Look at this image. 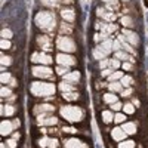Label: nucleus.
Masks as SVG:
<instances>
[{"instance_id":"nucleus-1","label":"nucleus","mask_w":148,"mask_h":148,"mask_svg":"<svg viewBox=\"0 0 148 148\" xmlns=\"http://www.w3.org/2000/svg\"><path fill=\"white\" fill-rule=\"evenodd\" d=\"M34 22L36 25L39 27L40 30H45V31H52L53 27L56 25V18L52 12L49 10H42L36 15L34 18Z\"/></svg>"},{"instance_id":"nucleus-2","label":"nucleus","mask_w":148,"mask_h":148,"mask_svg":"<svg viewBox=\"0 0 148 148\" xmlns=\"http://www.w3.org/2000/svg\"><path fill=\"white\" fill-rule=\"evenodd\" d=\"M30 92L34 96H52L56 92V86L52 83H45V82H36L31 83Z\"/></svg>"},{"instance_id":"nucleus-3","label":"nucleus","mask_w":148,"mask_h":148,"mask_svg":"<svg viewBox=\"0 0 148 148\" xmlns=\"http://www.w3.org/2000/svg\"><path fill=\"white\" fill-rule=\"evenodd\" d=\"M61 116H62L67 121L70 123H79L83 119V111L80 107H74V105H65L61 108Z\"/></svg>"},{"instance_id":"nucleus-4","label":"nucleus","mask_w":148,"mask_h":148,"mask_svg":"<svg viewBox=\"0 0 148 148\" xmlns=\"http://www.w3.org/2000/svg\"><path fill=\"white\" fill-rule=\"evenodd\" d=\"M56 47L62 52H76V43L68 36H61L56 39Z\"/></svg>"},{"instance_id":"nucleus-5","label":"nucleus","mask_w":148,"mask_h":148,"mask_svg":"<svg viewBox=\"0 0 148 148\" xmlns=\"http://www.w3.org/2000/svg\"><path fill=\"white\" fill-rule=\"evenodd\" d=\"M31 61L36 64H43V65H49L52 62V56L47 55L45 52H36L31 55Z\"/></svg>"},{"instance_id":"nucleus-6","label":"nucleus","mask_w":148,"mask_h":148,"mask_svg":"<svg viewBox=\"0 0 148 148\" xmlns=\"http://www.w3.org/2000/svg\"><path fill=\"white\" fill-rule=\"evenodd\" d=\"M31 73L34 77H39V79H51L52 77V70L49 67H33Z\"/></svg>"},{"instance_id":"nucleus-7","label":"nucleus","mask_w":148,"mask_h":148,"mask_svg":"<svg viewBox=\"0 0 148 148\" xmlns=\"http://www.w3.org/2000/svg\"><path fill=\"white\" fill-rule=\"evenodd\" d=\"M56 62L59 65H64V67H73V65H76V58L68 55V53H58Z\"/></svg>"},{"instance_id":"nucleus-8","label":"nucleus","mask_w":148,"mask_h":148,"mask_svg":"<svg viewBox=\"0 0 148 148\" xmlns=\"http://www.w3.org/2000/svg\"><path fill=\"white\" fill-rule=\"evenodd\" d=\"M37 120H39V125L40 126H53L58 123V119L53 117V116H47V113H42L39 117H37Z\"/></svg>"},{"instance_id":"nucleus-9","label":"nucleus","mask_w":148,"mask_h":148,"mask_svg":"<svg viewBox=\"0 0 148 148\" xmlns=\"http://www.w3.org/2000/svg\"><path fill=\"white\" fill-rule=\"evenodd\" d=\"M123 36L126 37V40H127L130 45H133V46H138V45H139V36H138L136 33H133L132 30L125 28V30H123Z\"/></svg>"},{"instance_id":"nucleus-10","label":"nucleus","mask_w":148,"mask_h":148,"mask_svg":"<svg viewBox=\"0 0 148 148\" xmlns=\"http://www.w3.org/2000/svg\"><path fill=\"white\" fill-rule=\"evenodd\" d=\"M65 148H89V147L77 138H70L65 139Z\"/></svg>"},{"instance_id":"nucleus-11","label":"nucleus","mask_w":148,"mask_h":148,"mask_svg":"<svg viewBox=\"0 0 148 148\" xmlns=\"http://www.w3.org/2000/svg\"><path fill=\"white\" fill-rule=\"evenodd\" d=\"M37 45H39L43 51H51L52 49V42L47 36H39L37 37Z\"/></svg>"},{"instance_id":"nucleus-12","label":"nucleus","mask_w":148,"mask_h":148,"mask_svg":"<svg viewBox=\"0 0 148 148\" xmlns=\"http://www.w3.org/2000/svg\"><path fill=\"white\" fill-rule=\"evenodd\" d=\"M39 145H40L42 148H56V147H58V141H56L55 138H47V136H45V138H42V139L39 141Z\"/></svg>"},{"instance_id":"nucleus-13","label":"nucleus","mask_w":148,"mask_h":148,"mask_svg":"<svg viewBox=\"0 0 148 148\" xmlns=\"http://www.w3.org/2000/svg\"><path fill=\"white\" fill-rule=\"evenodd\" d=\"M14 127H15V125H14L12 121H9V120H3V121H2V125H0V132H2L3 136H8L9 133H12Z\"/></svg>"},{"instance_id":"nucleus-14","label":"nucleus","mask_w":148,"mask_h":148,"mask_svg":"<svg viewBox=\"0 0 148 148\" xmlns=\"http://www.w3.org/2000/svg\"><path fill=\"white\" fill-rule=\"evenodd\" d=\"M121 129L125 130L127 135H135V133H136L138 126H136V123H135V121H125V123H123V126H121Z\"/></svg>"},{"instance_id":"nucleus-15","label":"nucleus","mask_w":148,"mask_h":148,"mask_svg":"<svg viewBox=\"0 0 148 148\" xmlns=\"http://www.w3.org/2000/svg\"><path fill=\"white\" fill-rule=\"evenodd\" d=\"M111 136H113V139H116V141H125L127 133L121 127H116V129H113V132H111Z\"/></svg>"},{"instance_id":"nucleus-16","label":"nucleus","mask_w":148,"mask_h":148,"mask_svg":"<svg viewBox=\"0 0 148 148\" xmlns=\"http://www.w3.org/2000/svg\"><path fill=\"white\" fill-rule=\"evenodd\" d=\"M92 55H93V58H95V59H99V61H102V59H105V56L108 55V52H107V51H104V49H102L101 46H98L96 49H93Z\"/></svg>"},{"instance_id":"nucleus-17","label":"nucleus","mask_w":148,"mask_h":148,"mask_svg":"<svg viewBox=\"0 0 148 148\" xmlns=\"http://www.w3.org/2000/svg\"><path fill=\"white\" fill-rule=\"evenodd\" d=\"M64 80L68 82V83H76L80 80V73L79 71H73V73H68L64 76Z\"/></svg>"},{"instance_id":"nucleus-18","label":"nucleus","mask_w":148,"mask_h":148,"mask_svg":"<svg viewBox=\"0 0 148 148\" xmlns=\"http://www.w3.org/2000/svg\"><path fill=\"white\" fill-rule=\"evenodd\" d=\"M61 16H62L65 21H68V22H73L74 19H76V15H74V10L73 9H64V10H61Z\"/></svg>"},{"instance_id":"nucleus-19","label":"nucleus","mask_w":148,"mask_h":148,"mask_svg":"<svg viewBox=\"0 0 148 148\" xmlns=\"http://www.w3.org/2000/svg\"><path fill=\"white\" fill-rule=\"evenodd\" d=\"M52 110H55L53 108V105H51V104H42V105H36V108H34V111L37 114L39 113H51Z\"/></svg>"},{"instance_id":"nucleus-20","label":"nucleus","mask_w":148,"mask_h":148,"mask_svg":"<svg viewBox=\"0 0 148 148\" xmlns=\"http://www.w3.org/2000/svg\"><path fill=\"white\" fill-rule=\"evenodd\" d=\"M58 89L61 90V92H74V86H71V83H68V82H62V83H59L58 84Z\"/></svg>"},{"instance_id":"nucleus-21","label":"nucleus","mask_w":148,"mask_h":148,"mask_svg":"<svg viewBox=\"0 0 148 148\" xmlns=\"http://www.w3.org/2000/svg\"><path fill=\"white\" fill-rule=\"evenodd\" d=\"M107 88H108L111 92L116 93V92H121V90H123V84H121L120 82H111Z\"/></svg>"},{"instance_id":"nucleus-22","label":"nucleus","mask_w":148,"mask_h":148,"mask_svg":"<svg viewBox=\"0 0 148 148\" xmlns=\"http://www.w3.org/2000/svg\"><path fill=\"white\" fill-rule=\"evenodd\" d=\"M102 99H104V102H107V104H114V102L119 101V98L116 96V93H105V95L102 96Z\"/></svg>"},{"instance_id":"nucleus-23","label":"nucleus","mask_w":148,"mask_h":148,"mask_svg":"<svg viewBox=\"0 0 148 148\" xmlns=\"http://www.w3.org/2000/svg\"><path fill=\"white\" fill-rule=\"evenodd\" d=\"M116 59H123V61H130V62H135V59L133 58H130L129 56V53H126V52H123V51H119V52H116Z\"/></svg>"},{"instance_id":"nucleus-24","label":"nucleus","mask_w":148,"mask_h":148,"mask_svg":"<svg viewBox=\"0 0 148 148\" xmlns=\"http://www.w3.org/2000/svg\"><path fill=\"white\" fill-rule=\"evenodd\" d=\"M62 96H64L65 101H70V102H71V101H77L79 98H80L79 93H76V92H65Z\"/></svg>"},{"instance_id":"nucleus-25","label":"nucleus","mask_w":148,"mask_h":148,"mask_svg":"<svg viewBox=\"0 0 148 148\" xmlns=\"http://www.w3.org/2000/svg\"><path fill=\"white\" fill-rule=\"evenodd\" d=\"M121 24H123L125 27H129V28H133V27H135L133 19H132L129 15H126V16H123V18H121Z\"/></svg>"},{"instance_id":"nucleus-26","label":"nucleus","mask_w":148,"mask_h":148,"mask_svg":"<svg viewBox=\"0 0 148 148\" xmlns=\"http://www.w3.org/2000/svg\"><path fill=\"white\" fill-rule=\"evenodd\" d=\"M102 120H104L105 123L114 121V116H113V113H111V111H104V113H102Z\"/></svg>"},{"instance_id":"nucleus-27","label":"nucleus","mask_w":148,"mask_h":148,"mask_svg":"<svg viewBox=\"0 0 148 148\" xmlns=\"http://www.w3.org/2000/svg\"><path fill=\"white\" fill-rule=\"evenodd\" d=\"M121 77H123V73L121 71H114L111 76L108 77V80H110V83L111 82H117V80H121Z\"/></svg>"},{"instance_id":"nucleus-28","label":"nucleus","mask_w":148,"mask_h":148,"mask_svg":"<svg viewBox=\"0 0 148 148\" xmlns=\"http://www.w3.org/2000/svg\"><path fill=\"white\" fill-rule=\"evenodd\" d=\"M101 47L104 49V51H107V52L110 53L111 51H113V42H111L110 39H105V42L101 45Z\"/></svg>"},{"instance_id":"nucleus-29","label":"nucleus","mask_w":148,"mask_h":148,"mask_svg":"<svg viewBox=\"0 0 148 148\" xmlns=\"http://www.w3.org/2000/svg\"><path fill=\"white\" fill-rule=\"evenodd\" d=\"M14 113H15V108L12 107V105H5L3 110H2V114L3 116H12Z\"/></svg>"},{"instance_id":"nucleus-30","label":"nucleus","mask_w":148,"mask_h":148,"mask_svg":"<svg viewBox=\"0 0 148 148\" xmlns=\"http://www.w3.org/2000/svg\"><path fill=\"white\" fill-rule=\"evenodd\" d=\"M123 111H125L126 114H129V116H130V114H133V113H135V107H133L130 102H126L125 105H123Z\"/></svg>"},{"instance_id":"nucleus-31","label":"nucleus","mask_w":148,"mask_h":148,"mask_svg":"<svg viewBox=\"0 0 148 148\" xmlns=\"http://www.w3.org/2000/svg\"><path fill=\"white\" fill-rule=\"evenodd\" d=\"M102 18H104L105 21H108V22H113V21H116L117 15H116V14H113V12H105V14L102 15Z\"/></svg>"},{"instance_id":"nucleus-32","label":"nucleus","mask_w":148,"mask_h":148,"mask_svg":"<svg viewBox=\"0 0 148 148\" xmlns=\"http://www.w3.org/2000/svg\"><path fill=\"white\" fill-rule=\"evenodd\" d=\"M123 86H126V88H127V86H130L132 83H133V79L130 77V76H123L121 77V82H120Z\"/></svg>"},{"instance_id":"nucleus-33","label":"nucleus","mask_w":148,"mask_h":148,"mask_svg":"<svg viewBox=\"0 0 148 148\" xmlns=\"http://www.w3.org/2000/svg\"><path fill=\"white\" fill-rule=\"evenodd\" d=\"M119 148H135V142L133 141H121Z\"/></svg>"},{"instance_id":"nucleus-34","label":"nucleus","mask_w":148,"mask_h":148,"mask_svg":"<svg viewBox=\"0 0 148 148\" xmlns=\"http://www.w3.org/2000/svg\"><path fill=\"white\" fill-rule=\"evenodd\" d=\"M114 121H116V123H125V121H126V116L121 114V113H116Z\"/></svg>"},{"instance_id":"nucleus-35","label":"nucleus","mask_w":148,"mask_h":148,"mask_svg":"<svg viewBox=\"0 0 148 148\" xmlns=\"http://www.w3.org/2000/svg\"><path fill=\"white\" fill-rule=\"evenodd\" d=\"M12 64V58L10 56H6L5 53L2 55V65L3 67H8V65H10Z\"/></svg>"},{"instance_id":"nucleus-36","label":"nucleus","mask_w":148,"mask_h":148,"mask_svg":"<svg viewBox=\"0 0 148 148\" xmlns=\"http://www.w3.org/2000/svg\"><path fill=\"white\" fill-rule=\"evenodd\" d=\"M108 67H111V59H102L101 62H99V68L101 70H105Z\"/></svg>"},{"instance_id":"nucleus-37","label":"nucleus","mask_w":148,"mask_h":148,"mask_svg":"<svg viewBox=\"0 0 148 148\" xmlns=\"http://www.w3.org/2000/svg\"><path fill=\"white\" fill-rule=\"evenodd\" d=\"M10 89H8L6 88V86H3V88H2V90H0V95H2V98H9L10 96Z\"/></svg>"},{"instance_id":"nucleus-38","label":"nucleus","mask_w":148,"mask_h":148,"mask_svg":"<svg viewBox=\"0 0 148 148\" xmlns=\"http://www.w3.org/2000/svg\"><path fill=\"white\" fill-rule=\"evenodd\" d=\"M12 37V31L9 28H3L2 30V39H10Z\"/></svg>"},{"instance_id":"nucleus-39","label":"nucleus","mask_w":148,"mask_h":148,"mask_svg":"<svg viewBox=\"0 0 148 148\" xmlns=\"http://www.w3.org/2000/svg\"><path fill=\"white\" fill-rule=\"evenodd\" d=\"M0 47H2L3 51H6V49L10 47V42L8 39H2V42H0Z\"/></svg>"},{"instance_id":"nucleus-40","label":"nucleus","mask_w":148,"mask_h":148,"mask_svg":"<svg viewBox=\"0 0 148 148\" xmlns=\"http://www.w3.org/2000/svg\"><path fill=\"white\" fill-rule=\"evenodd\" d=\"M12 80V76L9 73H2V83L5 84V83H9Z\"/></svg>"},{"instance_id":"nucleus-41","label":"nucleus","mask_w":148,"mask_h":148,"mask_svg":"<svg viewBox=\"0 0 148 148\" xmlns=\"http://www.w3.org/2000/svg\"><path fill=\"white\" fill-rule=\"evenodd\" d=\"M56 74H62V76L68 74V67H62V65H59V67L56 68Z\"/></svg>"},{"instance_id":"nucleus-42","label":"nucleus","mask_w":148,"mask_h":148,"mask_svg":"<svg viewBox=\"0 0 148 148\" xmlns=\"http://www.w3.org/2000/svg\"><path fill=\"white\" fill-rule=\"evenodd\" d=\"M113 73H114V71H113V68H105V70H102V71H101V76H102V77H110Z\"/></svg>"},{"instance_id":"nucleus-43","label":"nucleus","mask_w":148,"mask_h":148,"mask_svg":"<svg viewBox=\"0 0 148 148\" xmlns=\"http://www.w3.org/2000/svg\"><path fill=\"white\" fill-rule=\"evenodd\" d=\"M59 31H61V33H65V34H67V33L70 34V33H71V28H70V25H67V24H62Z\"/></svg>"},{"instance_id":"nucleus-44","label":"nucleus","mask_w":148,"mask_h":148,"mask_svg":"<svg viewBox=\"0 0 148 148\" xmlns=\"http://www.w3.org/2000/svg\"><path fill=\"white\" fill-rule=\"evenodd\" d=\"M120 47H121V43H120V40H116V42H113V51L119 52V51H120Z\"/></svg>"},{"instance_id":"nucleus-45","label":"nucleus","mask_w":148,"mask_h":148,"mask_svg":"<svg viewBox=\"0 0 148 148\" xmlns=\"http://www.w3.org/2000/svg\"><path fill=\"white\" fill-rule=\"evenodd\" d=\"M119 67H120L119 59H111V68H113V70H117Z\"/></svg>"},{"instance_id":"nucleus-46","label":"nucleus","mask_w":148,"mask_h":148,"mask_svg":"<svg viewBox=\"0 0 148 148\" xmlns=\"http://www.w3.org/2000/svg\"><path fill=\"white\" fill-rule=\"evenodd\" d=\"M6 145H8L9 148H16V139H8Z\"/></svg>"},{"instance_id":"nucleus-47","label":"nucleus","mask_w":148,"mask_h":148,"mask_svg":"<svg viewBox=\"0 0 148 148\" xmlns=\"http://www.w3.org/2000/svg\"><path fill=\"white\" fill-rule=\"evenodd\" d=\"M123 108V105L117 101V102H114V104H111V110H116V111H119V110H121Z\"/></svg>"},{"instance_id":"nucleus-48","label":"nucleus","mask_w":148,"mask_h":148,"mask_svg":"<svg viewBox=\"0 0 148 148\" xmlns=\"http://www.w3.org/2000/svg\"><path fill=\"white\" fill-rule=\"evenodd\" d=\"M43 2V5H46V6H55L56 5V0H42Z\"/></svg>"},{"instance_id":"nucleus-49","label":"nucleus","mask_w":148,"mask_h":148,"mask_svg":"<svg viewBox=\"0 0 148 148\" xmlns=\"http://www.w3.org/2000/svg\"><path fill=\"white\" fill-rule=\"evenodd\" d=\"M121 93H123V96H129V95H130V93H132V89H130V88H129V89H127V90H123V92H121Z\"/></svg>"},{"instance_id":"nucleus-50","label":"nucleus","mask_w":148,"mask_h":148,"mask_svg":"<svg viewBox=\"0 0 148 148\" xmlns=\"http://www.w3.org/2000/svg\"><path fill=\"white\" fill-rule=\"evenodd\" d=\"M123 68H125V70H127V71H129V70H132L133 67H132V64H127V62H126V64H123Z\"/></svg>"},{"instance_id":"nucleus-51","label":"nucleus","mask_w":148,"mask_h":148,"mask_svg":"<svg viewBox=\"0 0 148 148\" xmlns=\"http://www.w3.org/2000/svg\"><path fill=\"white\" fill-rule=\"evenodd\" d=\"M104 3H111V5H117V0H102Z\"/></svg>"},{"instance_id":"nucleus-52","label":"nucleus","mask_w":148,"mask_h":148,"mask_svg":"<svg viewBox=\"0 0 148 148\" xmlns=\"http://www.w3.org/2000/svg\"><path fill=\"white\" fill-rule=\"evenodd\" d=\"M64 132H76V129H73V127H64Z\"/></svg>"},{"instance_id":"nucleus-53","label":"nucleus","mask_w":148,"mask_h":148,"mask_svg":"<svg viewBox=\"0 0 148 148\" xmlns=\"http://www.w3.org/2000/svg\"><path fill=\"white\" fill-rule=\"evenodd\" d=\"M133 105H136V107H139V105H141L139 99H133Z\"/></svg>"},{"instance_id":"nucleus-54","label":"nucleus","mask_w":148,"mask_h":148,"mask_svg":"<svg viewBox=\"0 0 148 148\" xmlns=\"http://www.w3.org/2000/svg\"><path fill=\"white\" fill-rule=\"evenodd\" d=\"M14 125H15V127H18L19 126V120H14Z\"/></svg>"},{"instance_id":"nucleus-55","label":"nucleus","mask_w":148,"mask_h":148,"mask_svg":"<svg viewBox=\"0 0 148 148\" xmlns=\"http://www.w3.org/2000/svg\"><path fill=\"white\" fill-rule=\"evenodd\" d=\"M18 138H19V133H18V132L14 133V139H18Z\"/></svg>"},{"instance_id":"nucleus-56","label":"nucleus","mask_w":148,"mask_h":148,"mask_svg":"<svg viewBox=\"0 0 148 148\" xmlns=\"http://www.w3.org/2000/svg\"><path fill=\"white\" fill-rule=\"evenodd\" d=\"M6 147H8V145H6V144H3V145H2V148H6Z\"/></svg>"},{"instance_id":"nucleus-57","label":"nucleus","mask_w":148,"mask_h":148,"mask_svg":"<svg viewBox=\"0 0 148 148\" xmlns=\"http://www.w3.org/2000/svg\"><path fill=\"white\" fill-rule=\"evenodd\" d=\"M123 2H129V0H123Z\"/></svg>"}]
</instances>
